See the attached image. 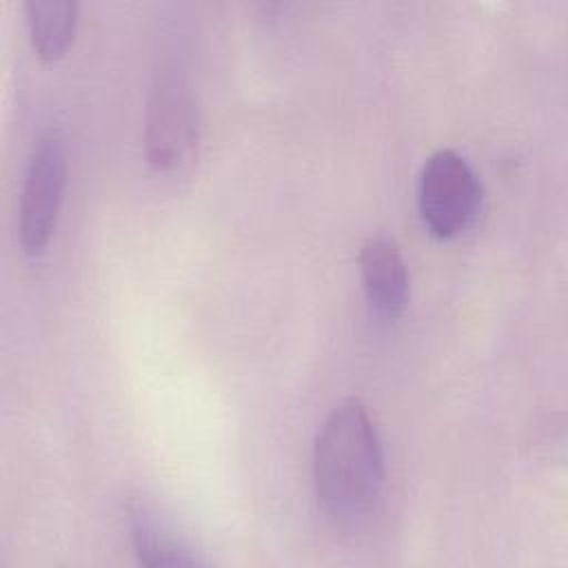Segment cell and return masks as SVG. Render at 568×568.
I'll return each mask as SVG.
<instances>
[{"label": "cell", "instance_id": "3957f363", "mask_svg": "<svg viewBox=\"0 0 568 568\" xmlns=\"http://www.w3.org/2000/svg\"><path fill=\"white\" fill-rule=\"evenodd\" d=\"M67 186V151L60 131H47L31 149L22 193L18 237L27 255H40L58 224Z\"/></svg>", "mask_w": 568, "mask_h": 568}, {"label": "cell", "instance_id": "8992f818", "mask_svg": "<svg viewBox=\"0 0 568 568\" xmlns=\"http://www.w3.org/2000/svg\"><path fill=\"white\" fill-rule=\"evenodd\" d=\"M129 535L140 564L144 566H200L204 559L180 539L151 508L135 504L129 508Z\"/></svg>", "mask_w": 568, "mask_h": 568}, {"label": "cell", "instance_id": "7a4b0ae2", "mask_svg": "<svg viewBox=\"0 0 568 568\" xmlns=\"http://www.w3.org/2000/svg\"><path fill=\"white\" fill-rule=\"evenodd\" d=\"M481 202V184L470 162L455 149H437L422 166L417 206L424 226L437 240L466 231Z\"/></svg>", "mask_w": 568, "mask_h": 568}, {"label": "cell", "instance_id": "5b68a950", "mask_svg": "<svg viewBox=\"0 0 568 568\" xmlns=\"http://www.w3.org/2000/svg\"><path fill=\"white\" fill-rule=\"evenodd\" d=\"M357 262L371 308L384 320L399 317L408 302V271L399 244L386 233L368 235Z\"/></svg>", "mask_w": 568, "mask_h": 568}, {"label": "cell", "instance_id": "277c9868", "mask_svg": "<svg viewBox=\"0 0 568 568\" xmlns=\"http://www.w3.org/2000/svg\"><path fill=\"white\" fill-rule=\"evenodd\" d=\"M146 158L158 171L178 169L191 160L197 144V111L178 75L162 73L146 109Z\"/></svg>", "mask_w": 568, "mask_h": 568}, {"label": "cell", "instance_id": "52a82bcc", "mask_svg": "<svg viewBox=\"0 0 568 568\" xmlns=\"http://www.w3.org/2000/svg\"><path fill=\"white\" fill-rule=\"evenodd\" d=\"M33 51L53 62L67 53L78 27V4L73 0H29L24 4Z\"/></svg>", "mask_w": 568, "mask_h": 568}, {"label": "cell", "instance_id": "6da1fadb", "mask_svg": "<svg viewBox=\"0 0 568 568\" xmlns=\"http://www.w3.org/2000/svg\"><path fill=\"white\" fill-rule=\"evenodd\" d=\"M313 486L317 506L339 528H355L379 508L384 448L359 399L337 404L324 419L313 446Z\"/></svg>", "mask_w": 568, "mask_h": 568}]
</instances>
